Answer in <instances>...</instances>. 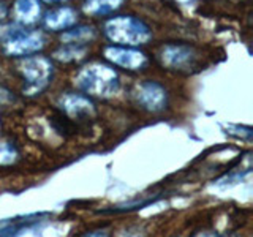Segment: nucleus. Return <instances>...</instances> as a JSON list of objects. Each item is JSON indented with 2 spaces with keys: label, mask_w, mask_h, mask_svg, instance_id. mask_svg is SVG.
<instances>
[{
  "label": "nucleus",
  "mask_w": 253,
  "mask_h": 237,
  "mask_svg": "<svg viewBox=\"0 0 253 237\" xmlns=\"http://www.w3.org/2000/svg\"><path fill=\"white\" fill-rule=\"evenodd\" d=\"M75 85L90 97L111 98L121 89V81L113 67L93 62L78 71L75 76Z\"/></svg>",
  "instance_id": "obj_1"
},
{
  "label": "nucleus",
  "mask_w": 253,
  "mask_h": 237,
  "mask_svg": "<svg viewBox=\"0 0 253 237\" xmlns=\"http://www.w3.org/2000/svg\"><path fill=\"white\" fill-rule=\"evenodd\" d=\"M105 35L116 46H141L152 38L149 26L134 16H116L105 24Z\"/></svg>",
  "instance_id": "obj_2"
},
{
  "label": "nucleus",
  "mask_w": 253,
  "mask_h": 237,
  "mask_svg": "<svg viewBox=\"0 0 253 237\" xmlns=\"http://www.w3.org/2000/svg\"><path fill=\"white\" fill-rule=\"evenodd\" d=\"M18 70L26 81L24 95H29V97L38 95L49 85L54 71L51 60L43 55H27L19 62Z\"/></svg>",
  "instance_id": "obj_3"
},
{
  "label": "nucleus",
  "mask_w": 253,
  "mask_h": 237,
  "mask_svg": "<svg viewBox=\"0 0 253 237\" xmlns=\"http://www.w3.org/2000/svg\"><path fill=\"white\" fill-rule=\"evenodd\" d=\"M46 38L43 32L40 30H22L14 29L8 32L3 41V49L8 55L14 57H24V55H32L43 49Z\"/></svg>",
  "instance_id": "obj_4"
},
{
  "label": "nucleus",
  "mask_w": 253,
  "mask_h": 237,
  "mask_svg": "<svg viewBox=\"0 0 253 237\" xmlns=\"http://www.w3.org/2000/svg\"><path fill=\"white\" fill-rule=\"evenodd\" d=\"M105 59L109 60L113 65L121 67L124 70H130V71H136L146 67L147 57L146 54L134 49V47H126V46H108L105 47Z\"/></svg>",
  "instance_id": "obj_5"
},
{
  "label": "nucleus",
  "mask_w": 253,
  "mask_h": 237,
  "mask_svg": "<svg viewBox=\"0 0 253 237\" xmlns=\"http://www.w3.org/2000/svg\"><path fill=\"white\" fill-rule=\"evenodd\" d=\"M59 108L68 118L89 120L95 116V105L83 93H65L59 100Z\"/></svg>",
  "instance_id": "obj_6"
},
{
  "label": "nucleus",
  "mask_w": 253,
  "mask_h": 237,
  "mask_svg": "<svg viewBox=\"0 0 253 237\" xmlns=\"http://www.w3.org/2000/svg\"><path fill=\"white\" fill-rule=\"evenodd\" d=\"M196 54L187 44H166L160 51L162 65L169 70H190L195 65Z\"/></svg>",
  "instance_id": "obj_7"
},
{
  "label": "nucleus",
  "mask_w": 253,
  "mask_h": 237,
  "mask_svg": "<svg viewBox=\"0 0 253 237\" xmlns=\"http://www.w3.org/2000/svg\"><path fill=\"white\" fill-rule=\"evenodd\" d=\"M134 97H136V101L141 105V108L150 111V113L162 111L166 106V101H168V95H166L165 87L155 81L141 82L136 87Z\"/></svg>",
  "instance_id": "obj_8"
},
{
  "label": "nucleus",
  "mask_w": 253,
  "mask_h": 237,
  "mask_svg": "<svg viewBox=\"0 0 253 237\" xmlns=\"http://www.w3.org/2000/svg\"><path fill=\"white\" fill-rule=\"evenodd\" d=\"M78 21V11L71 6H59L55 10H51L44 14L43 18V26L47 30L57 32V30H65L75 26Z\"/></svg>",
  "instance_id": "obj_9"
},
{
  "label": "nucleus",
  "mask_w": 253,
  "mask_h": 237,
  "mask_svg": "<svg viewBox=\"0 0 253 237\" xmlns=\"http://www.w3.org/2000/svg\"><path fill=\"white\" fill-rule=\"evenodd\" d=\"M13 11L18 22L34 24L42 16V3L40 0H16Z\"/></svg>",
  "instance_id": "obj_10"
},
{
  "label": "nucleus",
  "mask_w": 253,
  "mask_h": 237,
  "mask_svg": "<svg viewBox=\"0 0 253 237\" xmlns=\"http://www.w3.org/2000/svg\"><path fill=\"white\" fill-rule=\"evenodd\" d=\"M124 0H85L83 11L89 16H106L122 6Z\"/></svg>",
  "instance_id": "obj_11"
},
{
  "label": "nucleus",
  "mask_w": 253,
  "mask_h": 237,
  "mask_svg": "<svg viewBox=\"0 0 253 237\" xmlns=\"http://www.w3.org/2000/svg\"><path fill=\"white\" fill-rule=\"evenodd\" d=\"M87 47L84 44H65L54 52V59L59 62H78L85 57Z\"/></svg>",
  "instance_id": "obj_12"
},
{
  "label": "nucleus",
  "mask_w": 253,
  "mask_h": 237,
  "mask_svg": "<svg viewBox=\"0 0 253 237\" xmlns=\"http://www.w3.org/2000/svg\"><path fill=\"white\" fill-rule=\"evenodd\" d=\"M95 37V30L92 27H78V29H71L67 30L65 34L62 35V41L67 44H85L87 41Z\"/></svg>",
  "instance_id": "obj_13"
},
{
  "label": "nucleus",
  "mask_w": 253,
  "mask_h": 237,
  "mask_svg": "<svg viewBox=\"0 0 253 237\" xmlns=\"http://www.w3.org/2000/svg\"><path fill=\"white\" fill-rule=\"evenodd\" d=\"M18 157H19V152L13 142L0 141V166L13 164L18 160Z\"/></svg>",
  "instance_id": "obj_14"
},
{
  "label": "nucleus",
  "mask_w": 253,
  "mask_h": 237,
  "mask_svg": "<svg viewBox=\"0 0 253 237\" xmlns=\"http://www.w3.org/2000/svg\"><path fill=\"white\" fill-rule=\"evenodd\" d=\"M84 237H109L105 231H92V233H87Z\"/></svg>",
  "instance_id": "obj_15"
},
{
  "label": "nucleus",
  "mask_w": 253,
  "mask_h": 237,
  "mask_svg": "<svg viewBox=\"0 0 253 237\" xmlns=\"http://www.w3.org/2000/svg\"><path fill=\"white\" fill-rule=\"evenodd\" d=\"M5 16H6V6L3 3H0V19L5 18Z\"/></svg>",
  "instance_id": "obj_16"
},
{
  "label": "nucleus",
  "mask_w": 253,
  "mask_h": 237,
  "mask_svg": "<svg viewBox=\"0 0 253 237\" xmlns=\"http://www.w3.org/2000/svg\"><path fill=\"white\" fill-rule=\"evenodd\" d=\"M195 237H217L213 233H198Z\"/></svg>",
  "instance_id": "obj_17"
},
{
  "label": "nucleus",
  "mask_w": 253,
  "mask_h": 237,
  "mask_svg": "<svg viewBox=\"0 0 253 237\" xmlns=\"http://www.w3.org/2000/svg\"><path fill=\"white\" fill-rule=\"evenodd\" d=\"M42 2H44V3H62V2H65V0H42Z\"/></svg>",
  "instance_id": "obj_18"
}]
</instances>
